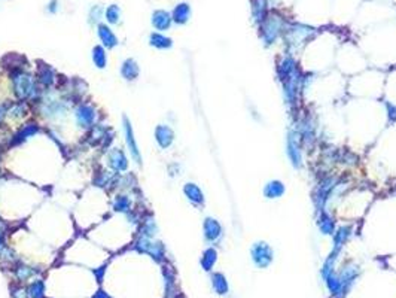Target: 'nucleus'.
Wrapping results in <instances>:
<instances>
[{
	"mask_svg": "<svg viewBox=\"0 0 396 298\" xmlns=\"http://www.w3.org/2000/svg\"><path fill=\"white\" fill-rule=\"evenodd\" d=\"M113 210L118 212V213H128L133 210V203H131V198L125 194H119L115 197L113 200Z\"/></svg>",
	"mask_w": 396,
	"mask_h": 298,
	"instance_id": "nucleus-27",
	"label": "nucleus"
},
{
	"mask_svg": "<svg viewBox=\"0 0 396 298\" xmlns=\"http://www.w3.org/2000/svg\"><path fill=\"white\" fill-rule=\"evenodd\" d=\"M183 194L185 197L194 204V206H203L204 204V194L201 191V188L194 184V182H188L183 186Z\"/></svg>",
	"mask_w": 396,
	"mask_h": 298,
	"instance_id": "nucleus-19",
	"label": "nucleus"
},
{
	"mask_svg": "<svg viewBox=\"0 0 396 298\" xmlns=\"http://www.w3.org/2000/svg\"><path fill=\"white\" fill-rule=\"evenodd\" d=\"M150 24L156 32H160V33L170 30V27L173 26L172 12H169L166 9H155L150 15Z\"/></svg>",
	"mask_w": 396,
	"mask_h": 298,
	"instance_id": "nucleus-8",
	"label": "nucleus"
},
{
	"mask_svg": "<svg viewBox=\"0 0 396 298\" xmlns=\"http://www.w3.org/2000/svg\"><path fill=\"white\" fill-rule=\"evenodd\" d=\"M105 18V8L99 3L93 5L88 11V24L90 26H99L102 20Z\"/></svg>",
	"mask_w": 396,
	"mask_h": 298,
	"instance_id": "nucleus-29",
	"label": "nucleus"
},
{
	"mask_svg": "<svg viewBox=\"0 0 396 298\" xmlns=\"http://www.w3.org/2000/svg\"><path fill=\"white\" fill-rule=\"evenodd\" d=\"M319 227H321L322 233L332 234L335 231V222H334V219L328 213L322 212L321 213V218H319Z\"/></svg>",
	"mask_w": 396,
	"mask_h": 298,
	"instance_id": "nucleus-32",
	"label": "nucleus"
},
{
	"mask_svg": "<svg viewBox=\"0 0 396 298\" xmlns=\"http://www.w3.org/2000/svg\"><path fill=\"white\" fill-rule=\"evenodd\" d=\"M108 166L119 173V172H125L128 169V158L125 155V152L122 151L121 148H113L109 151L108 154Z\"/></svg>",
	"mask_w": 396,
	"mask_h": 298,
	"instance_id": "nucleus-11",
	"label": "nucleus"
},
{
	"mask_svg": "<svg viewBox=\"0 0 396 298\" xmlns=\"http://www.w3.org/2000/svg\"><path fill=\"white\" fill-rule=\"evenodd\" d=\"M9 111H11V105L9 103L0 105V124H2V121L5 119L6 115H9Z\"/></svg>",
	"mask_w": 396,
	"mask_h": 298,
	"instance_id": "nucleus-37",
	"label": "nucleus"
},
{
	"mask_svg": "<svg viewBox=\"0 0 396 298\" xmlns=\"http://www.w3.org/2000/svg\"><path fill=\"white\" fill-rule=\"evenodd\" d=\"M308 35H311V29L304 27V26H293L289 32L290 40L292 42H301L304 40Z\"/></svg>",
	"mask_w": 396,
	"mask_h": 298,
	"instance_id": "nucleus-34",
	"label": "nucleus"
},
{
	"mask_svg": "<svg viewBox=\"0 0 396 298\" xmlns=\"http://www.w3.org/2000/svg\"><path fill=\"white\" fill-rule=\"evenodd\" d=\"M74 121L79 127L90 128L97 119V111L91 103H79L74 109Z\"/></svg>",
	"mask_w": 396,
	"mask_h": 298,
	"instance_id": "nucleus-5",
	"label": "nucleus"
},
{
	"mask_svg": "<svg viewBox=\"0 0 396 298\" xmlns=\"http://www.w3.org/2000/svg\"><path fill=\"white\" fill-rule=\"evenodd\" d=\"M136 249L142 254H147L150 255L156 262H161L166 258V248L161 242H156L153 239H146V237H140L136 242Z\"/></svg>",
	"mask_w": 396,
	"mask_h": 298,
	"instance_id": "nucleus-3",
	"label": "nucleus"
},
{
	"mask_svg": "<svg viewBox=\"0 0 396 298\" xmlns=\"http://www.w3.org/2000/svg\"><path fill=\"white\" fill-rule=\"evenodd\" d=\"M172 18L173 23L178 26H185L189 20H191V5L186 2H180L178 3L173 11H172Z\"/></svg>",
	"mask_w": 396,
	"mask_h": 298,
	"instance_id": "nucleus-17",
	"label": "nucleus"
},
{
	"mask_svg": "<svg viewBox=\"0 0 396 298\" xmlns=\"http://www.w3.org/2000/svg\"><path fill=\"white\" fill-rule=\"evenodd\" d=\"M45 11H46L49 15H55V14L60 11V0H49V2L46 3Z\"/></svg>",
	"mask_w": 396,
	"mask_h": 298,
	"instance_id": "nucleus-36",
	"label": "nucleus"
},
{
	"mask_svg": "<svg viewBox=\"0 0 396 298\" xmlns=\"http://www.w3.org/2000/svg\"><path fill=\"white\" fill-rule=\"evenodd\" d=\"M39 133V125L36 122H29L26 124L12 139V145H20L26 140H29L30 137H33L35 134Z\"/></svg>",
	"mask_w": 396,
	"mask_h": 298,
	"instance_id": "nucleus-21",
	"label": "nucleus"
},
{
	"mask_svg": "<svg viewBox=\"0 0 396 298\" xmlns=\"http://www.w3.org/2000/svg\"><path fill=\"white\" fill-rule=\"evenodd\" d=\"M5 236H6V227L5 224L0 222V249L5 246Z\"/></svg>",
	"mask_w": 396,
	"mask_h": 298,
	"instance_id": "nucleus-38",
	"label": "nucleus"
},
{
	"mask_svg": "<svg viewBox=\"0 0 396 298\" xmlns=\"http://www.w3.org/2000/svg\"><path fill=\"white\" fill-rule=\"evenodd\" d=\"M96 29H97L96 32H97L99 40L102 42V46H105L106 49H115L119 45V39L109 24L100 23Z\"/></svg>",
	"mask_w": 396,
	"mask_h": 298,
	"instance_id": "nucleus-9",
	"label": "nucleus"
},
{
	"mask_svg": "<svg viewBox=\"0 0 396 298\" xmlns=\"http://www.w3.org/2000/svg\"><path fill=\"white\" fill-rule=\"evenodd\" d=\"M279 78L285 88V97L289 103L295 102L301 84V73L292 57H285L279 64Z\"/></svg>",
	"mask_w": 396,
	"mask_h": 298,
	"instance_id": "nucleus-1",
	"label": "nucleus"
},
{
	"mask_svg": "<svg viewBox=\"0 0 396 298\" xmlns=\"http://www.w3.org/2000/svg\"><path fill=\"white\" fill-rule=\"evenodd\" d=\"M27 295H29V298H45V283H43V280H40V279L35 280L29 286Z\"/></svg>",
	"mask_w": 396,
	"mask_h": 298,
	"instance_id": "nucleus-33",
	"label": "nucleus"
},
{
	"mask_svg": "<svg viewBox=\"0 0 396 298\" xmlns=\"http://www.w3.org/2000/svg\"><path fill=\"white\" fill-rule=\"evenodd\" d=\"M105 20H106V24H109V26L121 24V21H122L121 6L116 5V3H112L108 8H105Z\"/></svg>",
	"mask_w": 396,
	"mask_h": 298,
	"instance_id": "nucleus-23",
	"label": "nucleus"
},
{
	"mask_svg": "<svg viewBox=\"0 0 396 298\" xmlns=\"http://www.w3.org/2000/svg\"><path fill=\"white\" fill-rule=\"evenodd\" d=\"M67 111V106L64 102L58 100V99H48V102H43V112L48 116H58V115H64V112Z\"/></svg>",
	"mask_w": 396,
	"mask_h": 298,
	"instance_id": "nucleus-20",
	"label": "nucleus"
},
{
	"mask_svg": "<svg viewBox=\"0 0 396 298\" xmlns=\"http://www.w3.org/2000/svg\"><path fill=\"white\" fill-rule=\"evenodd\" d=\"M9 76H11L14 94L20 102H26L27 99H35L37 93V84L32 73L23 69H17L11 72Z\"/></svg>",
	"mask_w": 396,
	"mask_h": 298,
	"instance_id": "nucleus-2",
	"label": "nucleus"
},
{
	"mask_svg": "<svg viewBox=\"0 0 396 298\" xmlns=\"http://www.w3.org/2000/svg\"><path fill=\"white\" fill-rule=\"evenodd\" d=\"M288 157L290 158V163L295 167H301L302 164V154H301V146H299V139L296 133L290 131L288 134Z\"/></svg>",
	"mask_w": 396,
	"mask_h": 298,
	"instance_id": "nucleus-12",
	"label": "nucleus"
},
{
	"mask_svg": "<svg viewBox=\"0 0 396 298\" xmlns=\"http://www.w3.org/2000/svg\"><path fill=\"white\" fill-rule=\"evenodd\" d=\"M204 239L210 243L217 242L222 237V225L215 218H206L203 224Z\"/></svg>",
	"mask_w": 396,
	"mask_h": 298,
	"instance_id": "nucleus-13",
	"label": "nucleus"
},
{
	"mask_svg": "<svg viewBox=\"0 0 396 298\" xmlns=\"http://www.w3.org/2000/svg\"><path fill=\"white\" fill-rule=\"evenodd\" d=\"M91 60H93V64L103 70L108 67V49L102 45H96L91 51Z\"/></svg>",
	"mask_w": 396,
	"mask_h": 298,
	"instance_id": "nucleus-22",
	"label": "nucleus"
},
{
	"mask_svg": "<svg viewBox=\"0 0 396 298\" xmlns=\"http://www.w3.org/2000/svg\"><path fill=\"white\" fill-rule=\"evenodd\" d=\"M252 260L258 267L265 268L273 261V249L270 248V245L258 242L252 246Z\"/></svg>",
	"mask_w": 396,
	"mask_h": 298,
	"instance_id": "nucleus-7",
	"label": "nucleus"
},
{
	"mask_svg": "<svg viewBox=\"0 0 396 298\" xmlns=\"http://www.w3.org/2000/svg\"><path fill=\"white\" fill-rule=\"evenodd\" d=\"M252 15L255 23H264L267 17V0H252Z\"/></svg>",
	"mask_w": 396,
	"mask_h": 298,
	"instance_id": "nucleus-25",
	"label": "nucleus"
},
{
	"mask_svg": "<svg viewBox=\"0 0 396 298\" xmlns=\"http://www.w3.org/2000/svg\"><path fill=\"white\" fill-rule=\"evenodd\" d=\"M147 43L149 46L155 48V49H170L173 46V39L166 36L164 33H160V32H152L147 37Z\"/></svg>",
	"mask_w": 396,
	"mask_h": 298,
	"instance_id": "nucleus-18",
	"label": "nucleus"
},
{
	"mask_svg": "<svg viewBox=\"0 0 396 298\" xmlns=\"http://www.w3.org/2000/svg\"><path fill=\"white\" fill-rule=\"evenodd\" d=\"M386 108H387V111H389V118H390L392 121H396V106L387 103Z\"/></svg>",
	"mask_w": 396,
	"mask_h": 298,
	"instance_id": "nucleus-39",
	"label": "nucleus"
},
{
	"mask_svg": "<svg viewBox=\"0 0 396 298\" xmlns=\"http://www.w3.org/2000/svg\"><path fill=\"white\" fill-rule=\"evenodd\" d=\"M283 30V21L280 17L277 15H271L268 18H265L264 21V27H262V39L264 43L271 45L280 35V32Z\"/></svg>",
	"mask_w": 396,
	"mask_h": 298,
	"instance_id": "nucleus-6",
	"label": "nucleus"
},
{
	"mask_svg": "<svg viewBox=\"0 0 396 298\" xmlns=\"http://www.w3.org/2000/svg\"><path fill=\"white\" fill-rule=\"evenodd\" d=\"M122 131H124V139H125V145H127V149L130 152V157L134 160L136 164L140 166L142 164V154H140V149H139V145H137V140L134 136L131 121L128 119L127 115L122 116Z\"/></svg>",
	"mask_w": 396,
	"mask_h": 298,
	"instance_id": "nucleus-4",
	"label": "nucleus"
},
{
	"mask_svg": "<svg viewBox=\"0 0 396 298\" xmlns=\"http://www.w3.org/2000/svg\"><path fill=\"white\" fill-rule=\"evenodd\" d=\"M334 184H335L334 179H325V181L319 185V188L316 189V194H314V203H316V206H318L319 210H322L325 201L328 200V197H329V194H331V191H332V188H334Z\"/></svg>",
	"mask_w": 396,
	"mask_h": 298,
	"instance_id": "nucleus-16",
	"label": "nucleus"
},
{
	"mask_svg": "<svg viewBox=\"0 0 396 298\" xmlns=\"http://www.w3.org/2000/svg\"><path fill=\"white\" fill-rule=\"evenodd\" d=\"M153 137H155V142L158 143V146H160L161 149H167L175 142V131L167 124H158L155 127Z\"/></svg>",
	"mask_w": 396,
	"mask_h": 298,
	"instance_id": "nucleus-10",
	"label": "nucleus"
},
{
	"mask_svg": "<svg viewBox=\"0 0 396 298\" xmlns=\"http://www.w3.org/2000/svg\"><path fill=\"white\" fill-rule=\"evenodd\" d=\"M119 73L124 81L127 82H134L139 74H140V67H139V63L134 60V58H125L121 64V69H119Z\"/></svg>",
	"mask_w": 396,
	"mask_h": 298,
	"instance_id": "nucleus-14",
	"label": "nucleus"
},
{
	"mask_svg": "<svg viewBox=\"0 0 396 298\" xmlns=\"http://www.w3.org/2000/svg\"><path fill=\"white\" fill-rule=\"evenodd\" d=\"M158 233V225L153 218H146L142 221V227H140V237H146V239H153Z\"/></svg>",
	"mask_w": 396,
	"mask_h": 298,
	"instance_id": "nucleus-24",
	"label": "nucleus"
},
{
	"mask_svg": "<svg viewBox=\"0 0 396 298\" xmlns=\"http://www.w3.org/2000/svg\"><path fill=\"white\" fill-rule=\"evenodd\" d=\"M36 78H37V82L45 87V88H49L54 85V82L57 81V74H55V70L49 66V64H42L37 67V73H36Z\"/></svg>",
	"mask_w": 396,
	"mask_h": 298,
	"instance_id": "nucleus-15",
	"label": "nucleus"
},
{
	"mask_svg": "<svg viewBox=\"0 0 396 298\" xmlns=\"http://www.w3.org/2000/svg\"><path fill=\"white\" fill-rule=\"evenodd\" d=\"M212 285H213V289L219 295H225L228 292V282H226V279H225V276L222 273H215L212 276Z\"/></svg>",
	"mask_w": 396,
	"mask_h": 298,
	"instance_id": "nucleus-31",
	"label": "nucleus"
},
{
	"mask_svg": "<svg viewBox=\"0 0 396 298\" xmlns=\"http://www.w3.org/2000/svg\"><path fill=\"white\" fill-rule=\"evenodd\" d=\"M349 236H350V228L349 227H340L337 230L335 237H334V251H332V254H335V255L340 254V251L344 246V243L349 239Z\"/></svg>",
	"mask_w": 396,
	"mask_h": 298,
	"instance_id": "nucleus-28",
	"label": "nucleus"
},
{
	"mask_svg": "<svg viewBox=\"0 0 396 298\" xmlns=\"http://www.w3.org/2000/svg\"><path fill=\"white\" fill-rule=\"evenodd\" d=\"M285 194V185L280 181H271L264 188V195L267 198H279Z\"/></svg>",
	"mask_w": 396,
	"mask_h": 298,
	"instance_id": "nucleus-26",
	"label": "nucleus"
},
{
	"mask_svg": "<svg viewBox=\"0 0 396 298\" xmlns=\"http://www.w3.org/2000/svg\"><path fill=\"white\" fill-rule=\"evenodd\" d=\"M15 276L18 280H27L29 277L35 276V270L32 267H27V265H20L18 268H15Z\"/></svg>",
	"mask_w": 396,
	"mask_h": 298,
	"instance_id": "nucleus-35",
	"label": "nucleus"
},
{
	"mask_svg": "<svg viewBox=\"0 0 396 298\" xmlns=\"http://www.w3.org/2000/svg\"><path fill=\"white\" fill-rule=\"evenodd\" d=\"M217 261V252L216 249L213 248H209L203 252V257H201V267L206 270V271H210L213 268V265L216 264Z\"/></svg>",
	"mask_w": 396,
	"mask_h": 298,
	"instance_id": "nucleus-30",
	"label": "nucleus"
}]
</instances>
